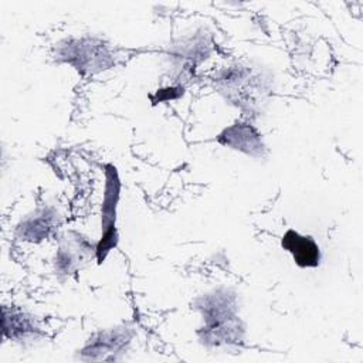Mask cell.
<instances>
[{
	"mask_svg": "<svg viewBox=\"0 0 363 363\" xmlns=\"http://www.w3.org/2000/svg\"><path fill=\"white\" fill-rule=\"evenodd\" d=\"M119 199V183L115 169L108 167L106 173V187H105V199L102 204V223H104V235L101 242L98 244L95 252L98 261L101 262L108 251L116 244V231H115V210Z\"/></svg>",
	"mask_w": 363,
	"mask_h": 363,
	"instance_id": "cell-1",
	"label": "cell"
},
{
	"mask_svg": "<svg viewBox=\"0 0 363 363\" xmlns=\"http://www.w3.org/2000/svg\"><path fill=\"white\" fill-rule=\"evenodd\" d=\"M282 247L291 252L294 261L302 268H312L319 264L320 252L315 240L302 235L294 230H288L282 237Z\"/></svg>",
	"mask_w": 363,
	"mask_h": 363,
	"instance_id": "cell-2",
	"label": "cell"
},
{
	"mask_svg": "<svg viewBox=\"0 0 363 363\" xmlns=\"http://www.w3.org/2000/svg\"><path fill=\"white\" fill-rule=\"evenodd\" d=\"M218 140L230 146L231 149L244 152L251 156H257L255 150H262V142L254 128L244 123H237L227 128L218 138Z\"/></svg>",
	"mask_w": 363,
	"mask_h": 363,
	"instance_id": "cell-3",
	"label": "cell"
}]
</instances>
